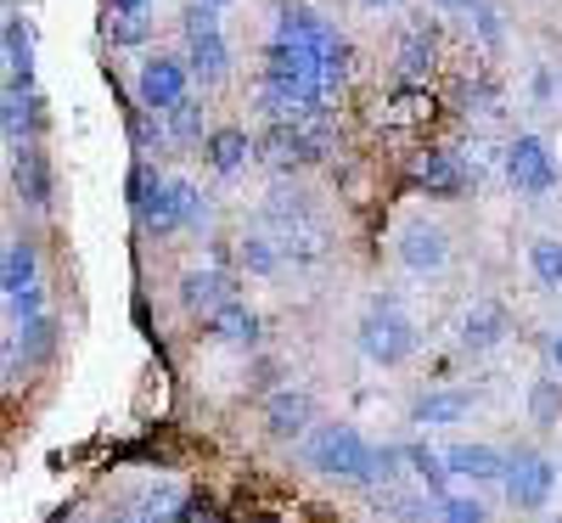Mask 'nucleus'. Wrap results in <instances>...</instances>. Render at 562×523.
I'll return each mask as SVG.
<instances>
[{
	"mask_svg": "<svg viewBox=\"0 0 562 523\" xmlns=\"http://www.w3.org/2000/svg\"><path fill=\"white\" fill-rule=\"evenodd\" d=\"M304 456H310L315 472H326V479H349V485H371V479H378V450H371L360 439V427H349V422L315 427Z\"/></svg>",
	"mask_w": 562,
	"mask_h": 523,
	"instance_id": "nucleus-1",
	"label": "nucleus"
},
{
	"mask_svg": "<svg viewBox=\"0 0 562 523\" xmlns=\"http://www.w3.org/2000/svg\"><path fill=\"white\" fill-rule=\"evenodd\" d=\"M360 355L371 360V366H400V360H411V349H416V326H411V315L400 310V304H389V299H378L366 315H360Z\"/></svg>",
	"mask_w": 562,
	"mask_h": 523,
	"instance_id": "nucleus-2",
	"label": "nucleus"
},
{
	"mask_svg": "<svg viewBox=\"0 0 562 523\" xmlns=\"http://www.w3.org/2000/svg\"><path fill=\"white\" fill-rule=\"evenodd\" d=\"M506 186L518 198H529V203H540V198H551V186H557V158H551V147L540 135H518L506 147Z\"/></svg>",
	"mask_w": 562,
	"mask_h": 523,
	"instance_id": "nucleus-3",
	"label": "nucleus"
},
{
	"mask_svg": "<svg viewBox=\"0 0 562 523\" xmlns=\"http://www.w3.org/2000/svg\"><path fill=\"white\" fill-rule=\"evenodd\" d=\"M220 7H209V0H198L192 12H186V63H192L198 79H225L231 68V52H225V34H220Z\"/></svg>",
	"mask_w": 562,
	"mask_h": 523,
	"instance_id": "nucleus-4",
	"label": "nucleus"
},
{
	"mask_svg": "<svg viewBox=\"0 0 562 523\" xmlns=\"http://www.w3.org/2000/svg\"><path fill=\"white\" fill-rule=\"evenodd\" d=\"M209 220V203L192 180H164L158 192L147 198V209H140V225H147L153 236H169L180 225H203Z\"/></svg>",
	"mask_w": 562,
	"mask_h": 523,
	"instance_id": "nucleus-5",
	"label": "nucleus"
},
{
	"mask_svg": "<svg viewBox=\"0 0 562 523\" xmlns=\"http://www.w3.org/2000/svg\"><path fill=\"white\" fill-rule=\"evenodd\" d=\"M333 135H326V119H310V124H270L265 135V164L276 169H304L315 158H326Z\"/></svg>",
	"mask_w": 562,
	"mask_h": 523,
	"instance_id": "nucleus-6",
	"label": "nucleus"
},
{
	"mask_svg": "<svg viewBox=\"0 0 562 523\" xmlns=\"http://www.w3.org/2000/svg\"><path fill=\"white\" fill-rule=\"evenodd\" d=\"M501 485H506L512 512H540V507L551 501V490H557V461H551V456H540V450H529V456H512Z\"/></svg>",
	"mask_w": 562,
	"mask_h": 523,
	"instance_id": "nucleus-7",
	"label": "nucleus"
},
{
	"mask_svg": "<svg viewBox=\"0 0 562 523\" xmlns=\"http://www.w3.org/2000/svg\"><path fill=\"white\" fill-rule=\"evenodd\" d=\"M186 79H192V63H180V57H147V63H140V74H135V97H140V108L169 113L180 97H192Z\"/></svg>",
	"mask_w": 562,
	"mask_h": 523,
	"instance_id": "nucleus-8",
	"label": "nucleus"
},
{
	"mask_svg": "<svg viewBox=\"0 0 562 523\" xmlns=\"http://www.w3.org/2000/svg\"><path fill=\"white\" fill-rule=\"evenodd\" d=\"M400 265L416 270V276H428V270H445L450 265V236L428 220H411L400 231Z\"/></svg>",
	"mask_w": 562,
	"mask_h": 523,
	"instance_id": "nucleus-9",
	"label": "nucleus"
},
{
	"mask_svg": "<svg viewBox=\"0 0 562 523\" xmlns=\"http://www.w3.org/2000/svg\"><path fill=\"white\" fill-rule=\"evenodd\" d=\"M12 180H18V198L29 209L52 203V164H45V153L34 147V141H18L12 147Z\"/></svg>",
	"mask_w": 562,
	"mask_h": 523,
	"instance_id": "nucleus-10",
	"label": "nucleus"
},
{
	"mask_svg": "<svg viewBox=\"0 0 562 523\" xmlns=\"http://www.w3.org/2000/svg\"><path fill=\"white\" fill-rule=\"evenodd\" d=\"M310 416H315V400H310L304 389H276V394L265 400V427H270V439H299L304 427H310Z\"/></svg>",
	"mask_w": 562,
	"mask_h": 523,
	"instance_id": "nucleus-11",
	"label": "nucleus"
},
{
	"mask_svg": "<svg viewBox=\"0 0 562 523\" xmlns=\"http://www.w3.org/2000/svg\"><path fill=\"white\" fill-rule=\"evenodd\" d=\"M231 299H237V281H231L225 270H186V276H180V304H186V310L214 315V310L231 304Z\"/></svg>",
	"mask_w": 562,
	"mask_h": 523,
	"instance_id": "nucleus-12",
	"label": "nucleus"
},
{
	"mask_svg": "<svg viewBox=\"0 0 562 523\" xmlns=\"http://www.w3.org/2000/svg\"><path fill=\"white\" fill-rule=\"evenodd\" d=\"M445 467L456 472V479H473V485L506 479V456L495 445H450L445 450Z\"/></svg>",
	"mask_w": 562,
	"mask_h": 523,
	"instance_id": "nucleus-13",
	"label": "nucleus"
},
{
	"mask_svg": "<svg viewBox=\"0 0 562 523\" xmlns=\"http://www.w3.org/2000/svg\"><path fill=\"white\" fill-rule=\"evenodd\" d=\"M416 180H422V192H428V198H461L467 192V164L456 153H428L416 164Z\"/></svg>",
	"mask_w": 562,
	"mask_h": 523,
	"instance_id": "nucleus-14",
	"label": "nucleus"
},
{
	"mask_svg": "<svg viewBox=\"0 0 562 523\" xmlns=\"http://www.w3.org/2000/svg\"><path fill=\"white\" fill-rule=\"evenodd\" d=\"M265 225L276 231V236H288V231H299V225H310L315 220V209H310V192H299V186H276V192L265 198Z\"/></svg>",
	"mask_w": 562,
	"mask_h": 523,
	"instance_id": "nucleus-15",
	"label": "nucleus"
},
{
	"mask_svg": "<svg viewBox=\"0 0 562 523\" xmlns=\"http://www.w3.org/2000/svg\"><path fill=\"white\" fill-rule=\"evenodd\" d=\"M506 338V310L501 304H473L461 315V349H473V355H484V349H495Z\"/></svg>",
	"mask_w": 562,
	"mask_h": 523,
	"instance_id": "nucleus-16",
	"label": "nucleus"
},
{
	"mask_svg": "<svg viewBox=\"0 0 562 523\" xmlns=\"http://www.w3.org/2000/svg\"><path fill=\"white\" fill-rule=\"evenodd\" d=\"M209 169L214 175H237L243 164H248V153H254V141H248V130H237V124H231V130H214L209 135Z\"/></svg>",
	"mask_w": 562,
	"mask_h": 523,
	"instance_id": "nucleus-17",
	"label": "nucleus"
},
{
	"mask_svg": "<svg viewBox=\"0 0 562 523\" xmlns=\"http://www.w3.org/2000/svg\"><path fill=\"white\" fill-rule=\"evenodd\" d=\"M467 411H473V394H467V389H450V394H422V400L411 405V422H422V427H445V422H461Z\"/></svg>",
	"mask_w": 562,
	"mask_h": 523,
	"instance_id": "nucleus-18",
	"label": "nucleus"
},
{
	"mask_svg": "<svg viewBox=\"0 0 562 523\" xmlns=\"http://www.w3.org/2000/svg\"><path fill=\"white\" fill-rule=\"evenodd\" d=\"M209 326H214V338H220V344H254V338H259V315H254L243 299L220 304V310L209 315Z\"/></svg>",
	"mask_w": 562,
	"mask_h": 523,
	"instance_id": "nucleus-19",
	"label": "nucleus"
},
{
	"mask_svg": "<svg viewBox=\"0 0 562 523\" xmlns=\"http://www.w3.org/2000/svg\"><path fill=\"white\" fill-rule=\"evenodd\" d=\"M7 85H23V90L34 85V40L18 12L7 18Z\"/></svg>",
	"mask_w": 562,
	"mask_h": 523,
	"instance_id": "nucleus-20",
	"label": "nucleus"
},
{
	"mask_svg": "<svg viewBox=\"0 0 562 523\" xmlns=\"http://www.w3.org/2000/svg\"><path fill=\"white\" fill-rule=\"evenodd\" d=\"M529 270L546 293H562V236H535L529 243Z\"/></svg>",
	"mask_w": 562,
	"mask_h": 523,
	"instance_id": "nucleus-21",
	"label": "nucleus"
},
{
	"mask_svg": "<svg viewBox=\"0 0 562 523\" xmlns=\"http://www.w3.org/2000/svg\"><path fill=\"white\" fill-rule=\"evenodd\" d=\"M400 74L405 79H428L434 74V34L428 29H405V40H400Z\"/></svg>",
	"mask_w": 562,
	"mask_h": 523,
	"instance_id": "nucleus-22",
	"label": "nucleus"
},
{
	"mask_svg": "<svg viewBox=\"0 0 562 523\" xmlns=\"http://www.w3.org/2000/svg\"><path fill=\"white\" fill-rule=\"evenodd\" d=\"M0 288H7V293L34 288V243H7V259H0Z\"/></svg>",
	"mask_w": 562,
	"mask_h": 523,
	"instance_id": "nucleus-23",
	"label": "nucleus"
},
{
	"mask_svg": "<svg viewBox=\"0 0 562 523\" xmlns=\"http://www.w3.org/2000/svg\"><path fill=\"white\" fill-rule=\"evenodd\" d=\"M18 332H23V338H18L23 344V360H45V355L57 349V321L52 315H29Z\"/></svg>",
	"mask_w": 562,
	"mask_h": 523,
	"instance_id": "nucleus-24",
	"label": "nucleus"
},
{
	"mask_svg": "<svg viewBox=\"0 0 562 523\" xmlns=\"http://www.w3.org/2000/svg\"><path fill=\"white\" fill-rule=\"evenodd\" d=\"M153 34V7L147 12H108V40L113 45H147Z\"/></svg>",
	"mask_w": 562,
	"mask_h": 523,
	"instance_id": "nucleus-25",
	"label": "nucleus"
},
{
	"mask_svg": "<svg viewBox=\"0 0 562 523\" xmlns=\"http://www.w3.org/2000/svg\"><path fill=\"white\" fill-rule=\"evenodd\" d=\"M158 186H164V180H158V169L147 164V153H140V158L130 164V180H124V198H130V209L140 214V209H147V198L158 192Z\"/></svg>",
	"mask_w": 562,
	"mask_h": 523,
	"instance_id": "nucleus-26",
	"label": "nucleus"
},
{
	"mask_svg": "<svg viewBox=\"0 0 562 523\" xmlns=\"http://www.w3.org/2000/svg\"><path fill=\"white\" fill-rule=\"evenodd\" d=\"M383 507H389L394 523H428V496H411V490L383 485Z\"/></svg>",
	"mask_w": 562,
	"mask_h": 523,
	"instance_id": "nucleus-27",
	"label": "nucleus"
},
{
	"mask_svg": "<svg viewBox=\"0 0 562 523\" xmlns=\"http://www.w3.org/2000/svg\"><path fill=\"white\" fill-rule=\"evenodd\" d=\"M529 411H535L540 427L557 422V411H562V377H540V383L529 389Z\"/></svg>",
	"mask_w": 562,
	"mask_h": 523,
	"instance_id": "nucleus-28",
	"label": "nucleus"
},
{
	"mask_svg": "<svg viewBox=\"0 0 562 523\" xmlns=\"http://www.w3.org/2000/svg\"><path fill=\"white\" fill-rule=\"evenodd\" d=\"M169 135H175V141H198V135H203V102H198V97H180V102L169 108Z\"/></svg>",
	"mask_w": 562,
	"mask_h": 523,
	"instance_id": "nucleus-29",
	"label": "nucleus"
},
{
	"mask_svg": "<svg viewBox=\"0 0 562 523\" xmlns=\"http://www.w3.org/2000/svg\"><path fill=\"white\" fill-rule=\"evenodd\" d=\"M434 523H490V507L473 501V496H445Z\"/></svg>",
	"mask_w": 562,
	"mask_h": 523,
	"instance_id": "nucleus-30",
	"label": "nucleus"
},
{
	"mask_svg": "<svg viewBox=\"0 0 562 523\" xmlns=\"http://www.w3.org/2000/svg\"><path fill=\"white\" fill-rule=\"evenodd\" d=\"M175 523H225V512H220V501L214 496H180V512H175Z\"/></svg>",
	"mask_w": 562,
	"mask_h": 523,
	"instance_id": "nucleus-31",
	"label": "nucleus"
},
{
	"mask_svg": "<svg viewBox=\"0 0 562 523\" xmlns=\"http://www.w3.org/2000/svg\"><path fill=\"white\" fill-rule=\"evenodd\" d=\"M243 265L265 276V270H276V248L265 243V236H248V243H243Z\"/></svg>",
	"mask_w": 562,
	"mask_h": 523,
	"instance_id": "nucleus-32",
	"label": "nucleus"
},
{
	"mask_svg": "<svg viewBox=\"0 0 562 523\" xmlns=\"http://www.w3.org/2000/svg\"><path fill=\"white\" fill-rule=\"evenodd\" d=\"M473 23H479V34H484V45H501V40H506V29H501V18H495V7H484V0H479V12H473Z\"/></svg>",
	"mask_w": 562,
	"mask_h": 523,
	"instance_id": "nucleus-33",
	"label": "nucleus"
},
{
	"mask_svg": "<svg viewBox=\"0 0 562 523\" xmlns=\"http://www.w3.org/2000/svg\"><path fill=\"white\" fill-rule=\"evenodd\" d=\"M7 304H12V315H40V281H34V288H23V293H7Z\"/></svg>",
	"mask_w": 562,
	"mask_h": 523,
	"instance_id": "nucleus-34",
	"label": "nucleus"
},
{
	"mask_svg": "<svg viewBox=\"0 0 562 523\" xmlns=\"http://www.w3.org/2000/svg\"><path fill=\"white\" fill-rule=\"evenodd\" d=\"M439 12H461V18H473L479 12V0H434Z\"/></svg>",
	"mask_w": 562,
	"mask_h": 523,
	"instance_id": "nucleus-35",
	"label": "nucleus"
},
{
	"mask_svg": "<svg viewBox=\"0 0 562 523\" xmlns=\"http://www.w3.org/2000/svg\"><path fill=\"white\" fill-rule=\"evenodd\" d=\"M153 0H108V12H147Z\"/></svg>",
	"mask_w": 562,
	"mask_h": 523,
	"instance_id": "nucleus-36",
	"label": "nucleus"
},
{
	"mask_svg": "<svg viewBox=\"0 0 562 523\" xmlns=\"http://www.w3.org/2000/svg\"><path fill=\"white\" fill-rule=\"evenodd\" d=\"M551 371L562 377V332H551Z\"/></svg>",
	"mask_w": 562,
	"mask_h": 523,
	"instance_id": "nucleus-37",
	"label": "nucleus"
},
{
	"mask_svg": "<svg viewBox=\"0 0 562 523\" xmlns=\"http://www.w3.org/2000/svg\"><path fill=\"white\" fill-rule=\"evenodd\" d=\"M366 7H394V0H366Z\"/></svg>",
	"mask_w": 562,
	"mask_h": 523,
	"instance_id": "nucleus-38",
	"label": "nucleus"
},
{
	"mask_svg": "<svg viewBox=\"0 0 562 523\" xmlns=\"http://www.w3.org/2000/svg\"><path fill=\"white\" fill-rule=\"evenodd\" d=\"M209 7H225V0H209Z\"/></svg>",
	"mask_w": 562,
	"mask_h": 523,
	"instance_id": "nucleus-39",
	"label": "nucleus"
}]
</instances>
